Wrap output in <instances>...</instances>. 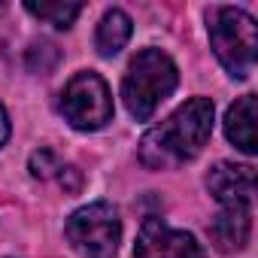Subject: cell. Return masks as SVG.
Segmentation results:
<instances>
[{
  "label": "cell",
  "mask_w": 258,
  "mask_h": 258,
  "mask_svg": "<svg viewBox=\"0 0 258 258\" xmlns=\"http://www.w3.org/2000/svg\"><path fill=\"white\" fill-rule=\"evenodd\" d=\"M213 134V100L191 97L140 140V161L149 170H173L191 161Z\"/></svg>",
  "instance_id": "1"
},
{
  "label": "cell",
  "mask_w": 258,
  "mask_h": 258,
  "mask_svg": "<svg viewBox=\"0 0 258 258\" xmlns=\"http://www.w3.org/2000/svg\"><path fill=\"white\" fill-rule=\"evenodd\" d=\"M179 82V70L170 55L161 49H143L134 55V61L127 64V73L121 79V100L137 121H149L161 100L173 94Z\"/></svg>",
  "instance_id": "2"
},
{
  "label": "cell",
  "mask_w": 258,
  "mask_h": 258,
  "mask_svg": "<svg viewBox=\"0 0 258 258\" xmlns=\"http://www.w3.org/2000/svg\"><path fill=\"white\" fill-rule=\"evenodd\" d=\"M207 34L219 64L234 79H246L255 67L258 55V31L255 19L234 7H213L207 13Z\"/></svg>",
  "instance_id": "3"
},
{
  "label": "cell",
  "mask_w": 258,
  "mask_h": 258,
  "mask_svg": "<svg viewBox=\"0 0 258 258\" xmlns=\"http://www.w3.org/2000/svg\"><path fill=\"white\" fill-rule=\"evenodd\" d=\"M67 240L70 246L85 258H115L118 240H121V222L115 207L97 201L88 207H79L67 219Z\"/></svg>",
  "instance_id": "4"
},
{
  "label": "cell",
  "mask_w": 258,
  "mask_h": 258,
  "mask_svg": "<svg viewBox=\"0 0 258 258\" xmlns=\"http://www.w3.org/2000/svg\"><path fill=\"white\" fill-rule=\"evenodd\" d=\"M61 112L76 131H100L112 118V94L103 76L91 70L76 73L61 94Z\"/></svg>",
  "instance_id": "5"
},
{
  "label": "cell",
  "mask_w": 258,
  "mask_h": 258,
  "mask_svg": "<svg viewBox=\"0 0 258 258\" xmlns=\"http://www.w3.org/2000/svg\"><path fill=\"white\" fill-rule=\"evenodd\" d=\"M134 258H204V246L195 234L176 231L164 219L149 216L140 225Z\"/></svg>",
  "instance_id": "6"
},
{
  "label": "cell",
  "mask_w": 258,
  "mask_h": 258,
  "mask_svg": "<svg viewBox=\"0 0 258 258\" xmlns=\"http://www.w3.org/2000/svg\"><path fill=\"white\" fill-rule=\"evenodd\" d=\"M207 188L222 207H252L255 198V170L249 164L219 161L207 173Z\"/></svg>",
  "instance_id": "7"
},
{
  "label": "cell",
  "mask_w": 258,
  "mask_h": 258,
  "mask_svg": "<svg viewBox=\"0 0 258 258\" xmlns=\"http://www.w3.org/2000/svg\"><path fill=\"white\" fill-rule=\"evenodd\" d=\"M252 234V207H222L210 225V237L219 252H240Z\"/></svg>",
  "instance_id": "8"
},
{
  "label": "cell",
  "mask_w": 258,
  "mask_h": 258,
  "mask_svg": "<svg viewBox=\"0 0 258 258\" xmlns=\"http://www.w3.org/2000/svg\"><path fill=\"white\" fill-rule=\"evenodd\" d=\"M225 134L228 140L246 152V155H255L258 152V143H255V94H243L225 115Z\"/></svg>",
  "instance_id": "9"
},
{
  "label": "cell",
  "mask_w": 258,
  "mask_h": 258,
  "mask_svg": "<svg viewBox=\"0 0 258 258\" xmlns=\"http://www.w3.org/2000/svg\"><path fill=\"white\" fill-rule=\"evenodd\" d=\"M131 31H134V25H131V19H127L121 10H109V13H103V19H100V25H97V34H94V43H97V52L100 55H118L124 46H127V40H131Z\"/></svg>",
  "instance_id": "10"
},
{
  "label": "cell",
  "mask_w": 258,
  "mask_h": 258,
  "mask_svg": "<svg viewBox=\"0 0 258 258\" xmlns=\"http://www.w3.org/2000/svg\"><path fill=\"white\" fill-rule=\"evenodd\" d=\"M25 10L34 19H43L55 28H70L76 22V16L82 13L79 4H25Z\"/></svg>",
  "instance_id": "11"
},
{
  "label": "cell",
  "mask_w": 258,
  "mask_h": 258,
  "mask_svg": "<svg viewBox=\"0 0 258 258\" xmlns=\"http://www.w3.org/2000/svg\"><path fill=\"white\" fill-rule=\"evenodd\" d=\"M64 170V161L52 152V149H40L31 155V173L37 179H49V176H61Z\"/></svg>",
  "instance_id": "12"
},
{
  "label": "cell",
  "mask_w": 258,
  "mask_h": 258,
  "mask_svg": "<svg viewBox=\"0 0 258 258\" xmlns=\"http://www.w3.org/2000/svg\"><path fill=\"white\" fill-rule=\"evenodd\" d=\"M10 140V115H7V109L0 106V146H4Z\"/></svg>",
  "instance_id": "13"
}]
</instances>
